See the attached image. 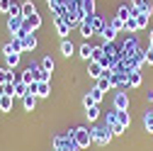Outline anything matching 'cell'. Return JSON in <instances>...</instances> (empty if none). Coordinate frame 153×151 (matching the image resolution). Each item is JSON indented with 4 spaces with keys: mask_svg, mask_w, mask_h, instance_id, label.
I'll list each match as a JSON object with an SVG mask.
<instances>
[{
    "mask_svg": "<svg viewBox=\"0 0 153 151\" xmlns=\"http://www.w3.org/2000/svg\"><path fill=\"white\" fill-rule=\"evenodd\" d=\"M90 134H92V141L97 144V146H107L112 141V137H114L112 132H109V127H92Z\"/></svg>",
    "mask_w": 153,
    "mask_h": 151,
    "instance_id": "6da1fadb",
    "label": "cell"
},
{
    "mask_svg": "<svg viewBox=\"0 0 153 151\" xmlns=\"http://www.w3.org/2000/svg\"><path fill=\"white\" fill-rule=\"evenodd\" d=\"M73 139H75V144H78V149H88L90 141H92V134H90L88 127H75L73 129Z\"/></svg>",
    "mask_w": 153,
    "mask_h": 151,
    "instance_id": "7a4b0ae2",
    "label": "cell"
},
{
    "mask_svg": "<svg viewBox=\"0 0 153 151\" xmlns=\"http://www.w3.org/2000/svg\"><path fill=\"white\" fill-rule=\"evenodd\" d=\"M39 68H42V64H32L29 68H25L22 73H20V81L22 83H36V73H39Z\"/></svg>",
    "mask_w": 153,
    "mask_h": 151,
    "instance_id": "3957f363",
    "label": "cell"
},
{
    "mask_svg": "<svg viewBox=\"0 0 153 151\" xmlns=\"http://www.w3.org/2000/svg\"><path fill=\"white\" fill-rule=\"evenodd\" d=\"M88 76H90V78H95V81H100L102 76H105L102 64H100V61H88Z\"/></svg>",
    "mask_w": 153,
    "mask_h": 151,
    "instance_id": "277c9868",
    "label": "cell"
},
{
    "mask_svg": "<svg viewBox=\"0 0 153 151\" xmlns=\"http://www.w3.org/2000/svg\"><path fill=\"white\" fill-rule=\"evenodd\" d=\"M20 81V73H12V68H0V85H7V83H15Z\"/></svg>",
    "mask_w": 153,
    "mask_h": 151,
    "instance_id": "5b68a950",
    "label": "cell"
},
{
    "mask_svg": "<svg viewBox=\"0 0 153 151\" xmlns=\"http://www.w3.org/2000/svg\"><path fill=\"white\" fill-rule=\"evenodd\" d=\"M39 27H42V15H32V17H27L25 25H22L25 32H36Z\"/></svg>",
    "mask_w": 153,
    "mask_h": 151,
    "instance_id": "8992f818",
    "label": "cell"
},
{
    "mask_svg": "<svg viewBox=\"0 0 153 151\" xmlns=\"http://www.w3.org/2000/svg\"><path fill=\"white\" fill-rule=\"evenodd\" d=\"M95 32H92V15L90 17H83V22H80V37L83 39H90Z\"/></svg>",
    "mask_w": 153,
    "mask_h": 151,
    "instance_id": "52a82bcc",
    "label": "cell"
},
{
    "mask_svg": "<svg viewBox=\"0 0 153 151\" xmlns=\"http://www.w3.org/2000/svg\"><path fill=\"white\" fill-rule=\"evenodd\" d=\"M22 25H25V17H7V29H10V34H17L22 29Z\"/></svg>",
    "mask_w": 153,
    "mask_h": 151,
    "instance_id": "ba28073f",
    "label": "cell"
},
{
    "mask_svg": "<svg viewBox=\"0 0 153 151\" xmlns=\"http://www.w3.org/2000/svg\"><path fill=\"white\" fill-rule=\"evenodd\" d=\"M114 110H129V95L126 93H117L114 95Z\"/></svg>",
    "mask_w": 153,
    "mask_h": 151,
    "instance_id": "9c48e42d",
    "label": "cell"
},
{
    "mask_svg": "<svg viewBox=\"0 0 153 151\" xmlns=\"http://www.w3.org/2000/svg\"><path fill=\"white\" fill-rule=\"evenodd\" d=\"M22 42H25V51H34V49H36V34H34V32L25 34Z\"/></svg>",
    "mask_w": 153,
    "mask_h": 151,
    "instance_id": "30bf717a",
    "label": "cell"
},
{
    "mask_svg": "<svg viewBox=\"0 0 153 151\" xmlns=\"http://www.w3.org/2000/svg\"><path fill=\"white\" fill-rule=\"evenodd\" d=\"M80 12H83V17L95 15V0H80Z\"/></svg>",
    "mask_w": 153,
    "mask_h": 151,
    "instance_id": "8fae6325",
    "label": "cell"
},
{
    "mask_svg": "<svg viewBox=\"0 0 153 151\" xmlns=\"http://www.w3.org/2000/svg\"><path fill=\"white\" fill-rule=\"evenodd\" d=\"M32 15H39V12H36V5L32 3V0H25V3H22V17L27 20V17H32Z\"/></svg>",
    "mask_w": 153,
    "mask_h": 151,
    "instance_id": "7c38bea8",
    "label": "cell"
},
{
    "mask_svg": "<svg viewBox=\"0 0 153 151\" xmlns=\"http://www.w3.org/2000/svg\"><path fill=\"white\" fill-rule=\"evenodd\" d=\"M51 95V83L42 81V83H36V98H49Z\"/></svg>",
    "mask_w": 153,
    "mask_h": 151,
    "instance_id": "4fadbf2b",
    "label": "cell"
},
{
    "mask_svg": "<svg viewBox=\"0 0 153 151\" xmlns=\"http://www.w3.org/2000/svg\"><path fill=\"white\" fill-rule=\"evenodd\" d=\"M56 22V32H59L63 39H68V34H71V27H68V22L66 20H53Z\"/></svg>",
    "mask_w": 153,
    "mask_h": 151,
    "instance_id": "5bb4252c",
    "label": "cell"
},
{
    "mask_svg": "<svg viewBox=\"0 0 153 151\" xmlns=\"http://www.w3.org/2000/svg\"><path fill=\"white\" fill-rule=\"evenodd\" d=\"M117 122H119L124 129L131 124V115H129V110H117Z\"/></svg>",
    "mask_w": 153,
    "mask_h": 151,
    "instance_id": "9a60e30c",
    "label": "cell"
},
{
    "mask_svg": "<svg viewBox=\"0 0 153 151\" xmlns=\"http://www.w3.org/2000/svg\"><path fill=\"white\" fill-rule=\"evenodd\" d=\"M105 27H107V22L102 20V17L92 15V32H95V34H102V32H105Z\"/></svg>",
    "mask_w": 153,
    "mask_h": 151,
    "instance_id": "2e32d148",
    "label": "cell"
},
{
    "mask_svg": "<svg viewBox=\"0 0 153 151\" xmlns=\"http://www.w3.org/2000/svg\"><path fill=\"white\" fill-rule=\"evenodd\" d=\"M22 107H25V112H34V107H36V95H25V98H22Z\"/></svg>",
    "mask_w": 153,
    "mask_h": 151,
    "instance_id": "e0dca14e",
    "label": "cell"
},
{
    "mask_svg": "<svg viewBox=\"0 0 153 151\" xmlns=\"http://www.w3.org/2000/svg\"><path fill=\"white\" fill-rule=\"evenodd\" d=\"M117 17L126 22L129 17H134V7H129V5H119V10H117Z\"/></svg>",
    "mask_w": 153,
    "mask_h": 151,
    "instance_id": "ac0fdd59",
    "label": "cell"
},
{
    "mask_svg": "<svg viewBox=\"0 0 153 151\" xmlns=\"http://www.w3.org/2000/svg\"><path fill=\"white\" fill-rule=\"evenodd\" d=\"M0 112H12V95H5L0 98Z\"/></svg>",
    "mask_w": 153,
    "mask_h": 151,
    "instance_id": "d6986e66",
    "label": "cell"
},
{
    "mask_svg": "<svg viewBox=\"0 0 153 151\" xmlns=\"http://www.w3.org/2000/svg\"><path fill=\"white\" fill-rule=\"evenodd\" d=\"M85 117H88L90 122H97V120H100V105L88 107V110H85Z\"/></svg>",
    "mask_w": 153,
    "mask_h": 151,
    "instance_id": "ffe728a7",
    "label": "cell"
},
{
    "mask_svg": "<svg viewBox=\"0 0 153 151\" xmlns=\"http://www.w3.org/2000/svg\"><path fill=\"white\" fill-rule=\"evenodd\" d=\"M124 32H126V34H136V32H139V25H136V17H129V20L124 22Z\"/></svg>",
    "mask_w": 153,
    "mask_h": 151,
    "instance_id": "44dd1931",
    "label": "cell"
},
{
    "mask_svg": "<svg viewBox=\"0 0 153 151\" xmlns=\"http://www.w3.org/2000/svg\"><path fill=\"white\" fill-rule=\"evenodd\" d=\"M117 34H119V32L114 29L112 25H107V27H105V32H102V37H105V42H109V44H112L114 39H117Z\"/></svg>",
    "mask_w": 153,
    "mask_h": 151,
    "instance_id": "7402d4cb",
    "label": "cell"
},
{
    "mask_svg": "<svg viewBox=\"0 0 153 151\" xmlns=\"http://www.w3.org/2000/svg\"><path fill=\"white\" fill-rule=\"evenodd\" d=\"M134 17H136L139 29H146V27H148V15H143V12H139V10H134Z\"/></svg>",
    "mask_w": 153,
    "mask_h": 151,
    "instance_id": "603a6c76",
    "label": "cell"
},
{
    "mask_svg": "<svg viewBox=\"0 0 153 151\" xmlns=\"http://www.w3.org/2000/svg\"><path fill=\"white\" fill-rule=\"evenodd\" d=\"M61 54H63V56H73V54H75V46H73L71 39H63V42H61Z\"/></svg>",
    "mask_w": 153,
    "mask_h": 151,
    "instance_id": "cb8c5ba5",
    "label": "cell"
},
{
    "mask_svg": "<svg viewBox=\"0 0 153 151\" xmlns=\"http://www.w3.org/2000/svg\"><path fill=\"white\" fill-rule=\"evenodd\" d=\"M141 81H143V78H141L139 71H129V85H131V88H139Z\"/></svg>",
    "mask_w": 153,
    "mask_h": 151,
    "instance_id": "d4e9b609",
    "label": "cell"
},
{
    "mask_svg": "<svg viewBox=\"0 0 153 151\" xmlns=\"http://www.w3.org/2000/svg\"><path fill=\"white\" fill-rule=\"evenodd\" d=\"M78 56L85 59V61H90V59H92V46H90V44H83V46L78 49Z\"/></svg>",
    "mask_w": 153,
    "mask_h": 151,
    "instance_id": "484cf974",
    "label": "cell"
},
{
    "mask_svg": "<svg viewBox=\"0 0 153 151\" xmlns=\"http://www.w3.org/2000/svg\"><path fill=\"white\" fill-rule=\"evenodd\" d=\"M25 95H27V83L15 81V98H25Z\"/></svg>",
    "mask_w": 153,
    "mask_h": 151,
    "instance_id": "4316f807",
    "label": "cell"
},
{
    "mask_svg": "<svg viewBox=\"0 0 153 151\" xmlns=\"http://www.w3.org/2000/svg\"><path fill=\"white\" fill-rule=\"evenodd\" d=\"M5 64H7V68H15L17 64H20V54H5Z\"/></svg>",
    "mask_w": 153,
    "mask_h": 151,
    "instance_id": "83f0119b",
    "label": "cell"
},
{
    "mask_svg": "<svg viewBox=\"0 0 153 151\" xmlns=\"http://www.w3.org/2000/svg\"><path fill=\"white\" fill-rule=\"evenodd\" d=\"M10 46H12V51H15V54H25V42H22V39H17V37H12Z\"/></svg>",
    "mask_w": 153,
    "mask_h": 151,
    "instance_id": "f1b7e54d",
    "label": "cell"
},
{
    "mask_svg": "<svg viewBox=\"0 0 153 151\" xmlns=\"http://www.w3.org/2000/svg\"><path fill=\"white\" fill-rule=\"evenodd\" d=\"M143 127L148 132H153V110H146L143 112Z\"/></svg>",
    "mask_w": 153,
    "mask_h": 151,
    "instance_id": "f546056e",
    "label": "cell"
},
{
    "mask_svg": "<svg viewBox=\"0 0 153 151\" xmlns=\"http://www.w3.org/2000/svg\"><path fill=\"white\" fill-rule=\"evenodd\" d=\"M114 124H117V110H112V112H107V115H105V127H114Z\"/></svg>",
    "mask_w": 153,
    "mask_h": 151,
    "instance_id": "4dcf8cb0",
    "label": "cell"
},
{
    "mask_svg": "<svg viewBox=\"0 0 153 151\" xmlns=\"http://www.w3.org/2000/svg\"><path fill=\"white\" fill-rule=\"evenodd\" d=\"M97 88H100L102 93H107V90L112 88V81H109V76H102V78L97 81Z\"/></svg>",
    "mask_w": 153,
    "mask_h": 151,
    "instance_id": "1f68e13d",
    "label": "cell"
},
{
    "mask_svg": "<svg viewBox=\"0 0 153 151\" xmlns=\"http://www.w3.org/2000/svg\"><path fill=\"white\" fill-rule=\"evenodd\" d=\"M42 68H44V71H49V73L56 68V64H53V59H51V56H44V59H42Z\"/></svg>",
    "mask_w": 153,
    "mask_h": 151,
    "instance_id": "d6a6232c",
    "label": "cell"
},
{
    "mask_svg": "<svg viewBox=\"0 0 153 151\" xmlns=\"http://www.w3.org/2000/svg\"><path fill=\"white\" fill-rule=\"evenodd\" d=\"M109 25L117 29V32H124V20H119L117 15H114V17H109Z\"/></svg>",
    "mask_w": 153,
    "mask_h": 151,
    "instance_id": "836d02e7",
    "label": "cell"
},
{
    "mask_svg": "<svg viewBox=\"0 0 153 151\" xmlns=\"http://www.w3.org/2000/svg\"><path fill=\"white\" fill-rule=\"evenodd\" d=\"M7 17H22V3H12L10 7V15Z\"/></svg>",
    "mask_w": 153,
    "mask_h": 151,
    "instance_id": "e575fe53",
    "label": "cell"
},
{
    "mask_svg": "<svg viewBox=\"0 0 153 151\" xmlns=\"http://www.w3.org/2000/svg\"><path fill=\"white\" fill-rule=\"evenodd\" d=\"M90 95H92V100H95V102H97V105H100V102H102V98H105V93H102V90H100L97 85H95V88L90 90Z\"/></svg>",
    "mask_w": 153,
    "mask_h": 151,
    "instance_id": "d590c367",
    "label": "cell"
},
{
    "mask_svg": "<svg viewBox=\"0 0 153 151\" xmlns=\"http://www.w3.org/2000/svg\"><path fill=\"white\" fill-rule=\"evenodd\" d=\"M102 56H105V49L102 46H92V59L90 61H102Z\"/></svg>",
    "mask_w": 153,
    "mask_h": 151,
    "instance_id": "8d00e7d4",
    "label": "cell"
},
{
    "mask_svg": "<svg viewBox=\"0 0 153 151\" xmlns=\"http://www.w3.org/2000/svg\"><path fill=\"white\" fill-rule=\"evenodd\" d=\"M12 3H15V0H0V12L10 15V7H12Z\"/></svg>",
    "mask_w": 153,
    "mask_h": 151,
    "instance_id": "74e56055",
    "label": "cell"
},
{
    "mask_svg": "<svg viewBox=\"0 0 153 151\" xmlns=\"http://www.w3.org/2000/svg\"><path fill=\"white\" fill-rule=\"evenodd\" d=\"M146 3H148V0H131V7H134V10H139V12H141V10L146 7Z\"/></svg>",
    "mask_w": 153,
    "mask_h": 151,
    "instance_id": "f35d334b",
    "label": "cell"
},
{
    "mask_svg": "<svg viewBox=\"0 0 153 151\" xmlns=\"http://www.w3.org/2000/svg\"><path fill=\"white\" fill-rule=\"evenodd\" d=\"M83 105H85V110H88V107H92V105H97V102L92 100V95H90V93H85V95H83Z\"/></svg>",
    "mask_w": 153,
    "mask_h": 151,
    "instance_id": "ab89813d",
    "label": "cell"
},
{
    "mask_svg": "<svg viewBox=\"0 0 153 151\" xmlns=\"http://www.w3.org/2000/svg\"><path fill=\"white\" fill-rule=\"evenodd\" d=\"M3 93H5V95H12V98H15V83H7V85H3Z\"/></svg>",
    "mask_w": 153,
    "mask_h": 151,
    "instance_id": "60d3db41",
    "label": "cell"
},
{
    "mask_svg": "<svg viewBox=\"0 0 153 151\" xmlns=\"http://www.w3.org/2000/svg\"><path fill=\"white\" fill-rule=\"evenodd\" d=\"M27 95H36V83H29L27 85Z\"/></svg>",
    "mask_w": 153,
    "mask_h": 151,
    "instance_id": "b9f144b4",
    "label": "cell"
},
{
    "mask_svg": "<svg viewBox=\"0 0 153 151\" xmlns=\"http://www.w3.org/2000/svg\"><path fill=\"white\" fill-rule=\"evenodd\" d=\"M141 12H143V15H148V17H151V15H153V5H151V3H146V7H143V10H141Z\"/></svg>",
    "mask_w": 153,
    "mask_h": 151,
    "instance_id": "7bdbcfd3",
    "label": "cell"
},
{
    "mask_svg": "<svg viewBox=\"0 0 153 151\" xmlns=\"http://www.w3.org/2000/svg\"><path fill=\"white\" fill-rule=\"evenodd\" d=\"M146 64H153V54L151 51H146Z\"/></svg>",
    "mask_w": 153,
    "mask_h": 151,
    "instance_id": "ee69618b",
    "label": "cell"
},
{
    "mask_svg": "<svg viewBox=\"0 0 153 151\" xmlns=\"http://www.w3.org/2000/svg\"><path fill=\"white\" fill-rule=\"evenodd\" d=\"M146 100H148V102H153V90H148V93H146Z\"/></svg>",
    "mask_w": 153,
    "mask_h": 151,
    "instance_id": "f6af8a7d",
    "label": "cell"
},
{
    "mask_svg": "<svg viewBox=\"0 0 153 151\" xmlns=\"http://www.w3.org/2000/svg\"><path fill=\"white\" fill-rule=\"evenodd\" d=\"M148 51H151V54H153V42H151V44H148Z\"/></svg>",
    "mask_w": 153,
    "mask_h": 151,
    "instance_id": "bcb514c9",
    "label": "cell"
},
{
    "mask_svg": "<svg viewBox=\"0 0 153 151\" xmlns=\"http://www.w3.org/2000/svg\"><path fill=\"white\" fill-rule=\"evenodd\" d=\"M151 42H153V29H151Z\"/></svg>",
    "mask_w": 153,
    "mask_h": 151,
    "instance_id": "7dc6e473",
    "label": "cell"
}]
</instances>
